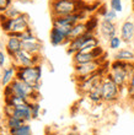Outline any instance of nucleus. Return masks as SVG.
I'll use <instances>...</instances> for the list:
<instances>
[{
    "label": "nucleus",
    "mask_w": 134,
    "mask_h": 135,
    "mask_svg": "<svg viewBox=\"0 0 134 135\" xmlns=\"http://www.w3.org/2000/svg\"><path fill=\"white\" fill-rule=\"evenodd\" d=\"M134 73V63H124L119 60H113L109 64L107 76L112 79L121 89H127L129 79Z\"/></svg>",
    "instance_id": "1"
},
{
    "label": "nucleus",
    "mask_w": 134,
    "mask_h": 135,
    "mask_svg": "<svg viewBox=\"0 0 134 135\" xmlns=\"http://www.w3.org/2000/svg\"><path fill=\"white\" fill-rule=\"evenodd\" d=\"M0 28L6 36H19L31 28V20L25 12L16 18H6L4 14H0Z\"/></svg>",
    "instance_id": "2"
},
{
    "label": "nucleus",
    "mask_w": 134,
    "mask_h": 135,
    "mask_svg": "<svg viewBox=\"0 0 134 135\" xmlns=\"http://www.w3.org/2000/svg\"><path fill=\"white\" fill-rule=\"evenodd\" d=\"M11 95L25 97L30 102H39V98H41L39 91L35 90L33 87H31V86L28 85V84H26L25 81H22V80H20V79H17V78L15 79L10 85H7L6 87L3 89L4 97H9V96H11Z\"/></svg>",
    "instance_id": "3"
},
{
    "label": "nucleus",
    "mask_w": 134,
    "mask_h": 135,
    "mask_svg": "<svg viewBox=\"0 0 134 135\" xmlns=\"http://www.w3.org/2000/svg\"><path fill=\"white\" fill-rule=\"evenodd\" d=\"M52 17L68 16L85 9L84 0H50L49 3Z\"/></svg>",
    "instance_id": "4"
},
{
    "label": "nucleus",
    "mask_w": 134,
    "mask_h": 135,
    "mask_svg": "<svg viewBox=\"0 0 134 135\" xmlns=\"http://www.w3.org/2000/svg\"><path fill=\"white\" fill-rule=\"evenodd\" d=\"M16 78L25 81L35 90L39 91V87L42 84V64L17 68Z\"/></svg>",
    "instance_id": "5"
},
{
    "label": "nucleus",
    "mask_w": 134,
    "mask_h": 135,
    "mask_svg": "<svg viewBox=\"0 0 134 135\" xmlns=\"http://www.w3.org/2000/svg\"><path fill=\"white\" fill-rule=\"evenodd\" d=\"M105 58L106 57H103L102 59H99V60L90 61V63L74 65V69H73V71H74V81L78 84V82H81L82 80H85L87 76L97 73L107 63Z\"/></svg>",
    "instance_id": "6"
},
{
    "label": "nucleus",
    "mask_w": 134,
    "mask_h": 135,
    "mask_svg": "<svg viewBox=\"0 0 134 135\" xmlns=\"http://www.w3.org/2000/svg\"><path fill=\"white\" fill-rule=\"evenodd\" d=\"M122 95V89L113 81L109 76H105L102 81V98L103 103L113 104L119 101Z\"/></svg>",
    "instance_id": "7"
},
{
    "label": "nucleus",
    "mask_w": 134,
    "mask_h": 135,
    "mask_svg": "<svg viewBox=\"0 0 134 135\" xmlns=\"http://www.w3.org/2000/svg\"><path fill=\"white\" fill-rule=\"evenodd\" d=\"M11 64H14L16 68L21 66H32V65L42 64V55H33L26 50L21 49L14 58H11Z\"/></svg>",
    "instance_id": "8"
},
{
    "label": "nucleus",
    "mask_w": 134,
    "mask_h": 135,
    "mask_svg": "<svg viewBox=\"0 0 134 135\" xmlns=\"http://www.w3.org/2000/svg\"><path fill=\"white\" fill-rule=\"evenodd\" d=\"M73 27H56L52 26L49 31V41L50 44L54 47L68 46L69 43V35Z\"/></svg>",
    "instance_id": "9"
},
{
    "label": "nucleus",
    "mask_w": 134,
    "mask_h": 135,
    "mask_svg": "<svg viewBox=\"0 0 134 135\" xmlns=\"http://www.w3.org/2000/svg\"><path fill=\"white\" fill-rule=\"evenodd\" d=\"M86 10H81L75 14L68 15V16H59V17H52V26L56 27H73L78 22L84 21L86 17Z\"/></svg>",
    "instance_id": "10"
},
{
    "label": "nucleus",
    "mask_w": 134,
    "mask_h": 135,
    "mask_svg": "<svg viewBox=\"0 0 134 135\" xmlns=\"http://www.w3.org/2000/svg\"><path fill=\"white\" fill-rule=\"evenodd\" d=\"M99 33L105 41H109V39L117 36L118 33V27H117L116 22L106 21V20H101L99 26Z\"/></svg>",
    "instance_id": "11"
},
{
    "label": "nucleus",
    "mask_w": 134,
    "mask_h": 135,
    "mask_svg": "<svg viewBox=\"0 0 134 135\" xmlns=\"http://www.w3.org/2000/svg\"><path fill=\"white\" fill-rule=\"evenodd\" d=\"M22 49V42L21 39L16 37V36H6V41H5V52H6L7 57L14 58L16 54Z\"/></svg>",
    "instance_id": "12"
},
{
    "label": "nucleus",
    "mask_w": 134,
    "mask_h": 135,
    "mask_svg": "<svg viewBox=\"0 0 134 135\" xmlns=\"http://www.w3.org/2000/svg\"><path fill=\"white\" fill-rule=\"evenodd\" d=\"M119 37L124 44H132V41L134 38V21L126 20L122 22L119 27Z\"/></svg>",
    "instance_id": "13"
},
{
    "label": "nucleus",
    "mask_w": 134,
    "mask_h": 135,
    "mask_svg": "<svg viewBox=\"0 0 134 135\" xmlns=\"http://www.w3.org/2000/svg\"><path fill=\"white\" fill-rule=\"evenodd\" d=\"M16 73H17V68L14 64H10L9 66H5L1 69V74H0V85L1 87H6L10 85L11 82L16 79Z\"/></svg>",
    "instance_id": "14"
},
{
    "label": "nucleus",
    "mask_w": 134,
    "mask_h": 135,
    "mask_svg": "<svg viewBox=\"0 0 134 135\" xmlns=\"http://www.w3.org/2000/svg\"><path fill=\"white\" fill-rule=\"evenodd\" d=\"M11 117H15L22 120L24 123H30L32 120V113H31V103L25 104V106L15 107L12 108V113Z\"/></svg>",
    "instance_id": "15"
},
{
    "label": "nucleus",
    "mask_w": 134,
    "mask_h": 135,
    "mask_svg": "<svg viewBox=\"0 0 134 135\" xmlns=\"http://www.w3.org/2000/svg\"><path fill=\"white\" fill-rule=\"evenodd\" d=\"M22 49L28 52V53L33 54V55H38V54L42 53L43 43H42V41L36 36L35 38L30 39V41H24V42H22Z\"/></svg>",
    "instance_id": "16"
},
{
    "label": "nucleus",
    "mask_w": 134,
    "mask_h": 135,
    "mask_svg": "<svg viewBox=\"0 0 134 135\" xmlns=\"http://www.w3.org/2000/svg\"><path fill=\"white\" fill-rule=\"evenodd\" d=\"M113 60H119L124 63H134V48H121L113 55Z\"/></svg>",
    "instance_id": "17"
},
{
    "label": "nucleus",
    "mask_w": 134,
    "mask_h": 135,
    "mask_svg": "<svg viewBox=\"0 0 134 135\" xmlns=\"http://www.w3.org/2000/svg\"><path fill=\"white\" fill-rule=\"evenodd\" d=\"M73 65H76V64H85V63H90V61H94V60H99L96 59L95 54L91 52H78L73 55Z\"/></svg>",
    "instance_id": "18"
},
{
    "label": "nucleus",
    "mask_w": 134,
    "mask_h": 135,
    "mask_svg": "<svg viewBox=\"0 0 134 135\" xmlns=\"http://www.w3.org/2000/svg\"><path fill=\"white\" fill-rule=\"evenodd\" d=\"M86 97L94 106H99L103 103V98H102V84H100L99 86H96L95 89H92L90 92L86 95Z\"/></svg>",
    "instance_id": "19"
},
{
    "label": "nucleus",
    "mask_w": 134,
    "mask_h": 135,
    "mask_svg": "<svg viewBox=\"0 0 134 135\" xmlns=\"http://www.w3.org/2000/svg\"><path fill=\"white\" fill-rule=\"evenodd\" d=\"M87 32V27H86V23L85 21H81V22H78L75 26H73V28H71V32L69 35V42L73 41L75 38H79L81 36L86 35Z\"/></svg>",
    "instance_id": "20"
},
{
    "label": "nucleus",
    "mask_w": 134,
    "mask_h": 135,
    "mask_svg": "<svg viewBox=\"0 0 134 135\" xmlns=\"http://www.w3.org/2000/svg\"><path fill=\"white\" fill-rule=\"evenodd\" d=\"M4 103L5 104H9L11 107H20V106H25V104H28L31 103L27 98L25 97H20V96H15V95H11L9 97H4Z\"/></svg>",
    "instance_id": "21"
},
{
    "label": "nucleus",
    "mask_w": 134,
    "mask_h": 135,
    "mask_svg": "<svg viewBox=\"0 0 134 135\" xmlns=\"http://www.w3.org/2000/svg\"><path fill=\"white\" fill-rule=\"evenodd\" d=\"M100 20L97 15H94V16H90L85 20V23H86V27H87V32L89 33H96L99 31V26H100Z\"/></svg>",
    "instance_id": "22"
},
{
    "label": "nucleus",
    "mask_w": 134,
    "mask_h": 135,
    "mask_svg": "<svg viewBox=\"0 0 134 135\" xmlns=\"http://www.w3.org/2000/svg\"><path fill=\"white\" fill-rule=\"evenodd\" d=\"M24 124V122L17 119V118L15 117H7L5 118V127H6L7 132H10V130H14V129H17L19 127H21Z\"/></svg>",
    "instance_id": "23"
},
{
    "label": "nucleus",
    "mask_w": 134,
    "mask_h": 135,
    "mask_svg": "<svg viewBox=\"0 0 134 135\" xmlns=\"http://www.w3.org/2000/svg\"><path fill=\"white\" fill-rule=\"evenodd\" d=\"M107 44H108V48L111 50L117 52V50H119L121 48H122V46H123L124 43H123V41H122V38L119 37V35H117V36H114V37H112L109 41H107Z\"/></svg>",
    "instance_id": "24"
},
{
    "label": "nucleus",
    "mask_w": 134,
    "mask_h": 135,
    "mask_svg": "<svg viewBox=\"0 0 134 135\" xmlns=\"http://www.w3.org/2000/svg\"><path fill=\"white\" fill-rule=\"evenodd\" d=\"M9 133L12 135H33L32 134L31 125L28 123H24L21 127H19L17 129H14V130H10Z\"/></svg>",
    "instance_id": "25"
},
{
    "label": "nucleus",
    "mask_w": 134,
    "mask_h": 135,
    "mask_svg": "<svg viewBox=\"0 0 134 135\" xmlns=\"http://www.w3.org/2000/svg\"><path fill=\"white\" fill-rule=\"evenodd\" d=\"M3 14H4V16H5L6 18H16V17H19L22 12L19 10L16 6L11 5V6L9 7L6 11H5V12H3Z\"/></svg>",
    "instance_id": "26"
},
{
    "label": "nucleus",
    "mask_w": 134,
    "mask_h": 135,
    "mask_svg": "<svg viewBox=\"0 0 134 135\" xmlns=\"http://www.w3.org/2000/svg\"><path fill=\"white\" fill-rule=\"evenodd\" d=\"M109 9L114 10L117 14L123 12V0H109Z\"/></svg>",
    "instance_id": "27"
},
{
    "label": "nucleus",
    "mask_w": 134,
    "mask_h": 135,
    "mask_svg": "<svg viewBox=\"0 0 134 135\" xmlns=\"http://www.w3.org/2000/svg\"><path fill=\"white\" fill-rule=\"evenodd\" d=\"M117 17H118V14H117L114 10H112V9H107V11L105 12V15L102 16V18L101 20H106V21H111V22H116Z\"/></svg>",
    "instance_id": "28"
},
{
    "label": "nucleus",
    "mask_w": 134,
    "mask_h": 135,
    "mask_svg": "<svg viewBox=\"0 0 134 135\" xmlns=\"http://www.w3.org/2000/svg\"><path fill=\"white\" fill-rule=\"evenodd\" d=\"M16 37H19V38L21 39V42H24V41H30V39L35 38L36 35H35V31H33V28H28L27 31H25V32L20 33L19 36H16Z\"/></svg>",
    "instance_id": "29"
},
{
    "label": "nucleus",
    "mask_w": 134,
    "mask_h": 135,
    "mask_svg": "<svg viewBox=\"0 0 134 135\" xmlns=\"http://www.w3.org/2000/svg\"><path fill=\"white\" fill-rule=\"evenodd\" d=\"M31 113H32V119L39 118V113H41L39 102H31Z\"/></svg>",
    "instance_id": "30"
},
{
    "label": "nucleus",
    "mask_w": 134,
    "mask_h": 135,
    "mask_svg": "<svg viewBox=\"0 0 134 135\" xmlns=\"http://www.w3.org/2000/svg\"><path fill=\"white\" fill-rule=\"evenodd\" d=\"M14 0H0V14H3L12 5Z\"/></svg>",
    "instance_id": "31"
},
{
    "label": "nucleus",
    "mask_w": 134,
    "mask_h": 135,
    "mask_svg": "<svg viewBox=\"0 0 134 135\" xmlns=\"http://www.w3.org/2000/svg\"><path fill=\"white\" fill-rule=\"evenodd\" d=\"M6 52L0 49V69H4L5 64H6Z\"/></svg>",
    "instance_id": "32"
},
{
    "label": "nucleus",
    "mask_w": 134,
    "mask_h": 135,
    "mask_svg": "<svg viewBox=\"0 0 134 135\" xmlns=\"http://www.w3.org/2000/svg\"><path fill=\"white\" fill-rule=\"evenodd\" d=\"M127 87H128V89H131V90H133V91H134V73H133V75L131 76V79H129V84H128Z\"/></svg>",
    "instance_id": "33"
},
{
    "label": "nucleus",
    "mask_w": 134,
    "mask_h": 135,
    "mask_svg": "<svg viewBox=\"0 0 134 135\" xmlns=\"http://www.w3.org/2000/svg\"><path fill=\"white\" fill-rule=\"evenodd\" d=\"M59 135H79V134L76 132H74V130H68V132L62 133V134H59Z\"/></svg>",
    "instance_id": "34"
},
{
    "label": "nucleus",
    "mask_w": 134,
    "mask_h": 135,
    "mask_svg": "<svg viewBox=\"0 0 134 135\" xmlns=\"http://www.w3.org/2000/svg\"><path fill=\"white\" fill-rule=\"evenodd\" d=\"M46 135H59V134H58L57 132H53V130H50V129L48 128V129L46 130Z\"/></svg>",
    "instance_id": "35"
},
{
    "label": "nucleus",
    "mask_w": 134,
    "mask_h": 135,
    "mask_svg": "<svg viewBox=\"0 0 134 135\" xmlns=\"http://www.w3.org/2000/svg\"><path fill=\"white\" fill-rule=\"evenodd\" d=\"M132 44H133V47H134V38H133V41H132Z\"/></svg>",
    "instance_id": "36"
},
{
    "label": "nucleus",
    "mask_w": 134,
    "mask_h": 135,
    "mask_svg": "<svg viewBox=\"0 0 134 135\" xmlns=\"http://www.w3.org/2000/svg\"><path fill=\"white\" fill-rule=\"evenodd\" d=\"M5 135H12V134H10V133H9V132H7V134H5Z\"/></svg>",
    "instance_id": "37"
},
{
    "label": "nucleus",
    "mask_w": 134,
    "mask_h": 135,
    "mask_svg": "<svg viewBox=\"0 0 134 135\" xmlns=\"http://www.w3.org/2000/svg\"><path fill=\"white\" fill-rule=\"evenodd\" d=\"M123 1H128V0H123Z\"/></svg>",
    "instance_id": "38"
},
{
    "label": "nucleus",
    "mask_w": 134,
    "mask_h": 135,
    "mask_svg": "<svg viewBox=\"0 0 134 135\" xmlns=\"http://www.w3.org/2000/svg\"><path fill=\"white\" fill-rule=\"evenodd\" d=\"M99 1H101V0H99Z\"/></svg>",
    "instance_id": "39"
}]
</instances>
